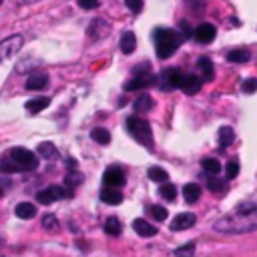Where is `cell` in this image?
<instances>
[{
  "mask_svg": "<svg viewBox=\"0 0 257 257\" xmlns=\"http://www.w3.org/2000/svg\"><path fill=\"white\" fill-rule=\"evenodd\" d=\"M225 173H227V179H235L239 175V161H229L227 163V169H225Z\"/></svg>",
  "mask_w": 257,
  "mask_h": 257,
  "instance_id": "33",
  "label": "cell"
},
{
  "mask_svg": "<svg viewBox=\"0 0 257 257\" xmlns=\"http://www.w3.org/2000/svg\"><path fill=\"white\" fill-rule=\"evenodd\" d=\"M193 255H195V243L193 241H189V243L175 249V257H193Z\"/></svg>",
  "mask_w": 257,
  "mask_h": 257,
  "instance_id": "32",
  "label": "cell"
},
{
  "mask_svg": "<svg viewBox=\"0 0 257 257\" xmlns=\"http://www.w3.org/2000/svg\"><path fill=\"white\" fill-rule=\"evenodd\" d=\"M127 128L141 145H145L147 149H153V131L151 125L141 117H128L127 119Z\"/></svg>",
  "mask_w": 257,
  "mask_h": 257,
  "instance_id": "3",
  "label": "cell"
},
{
  "mask_svg": "<svg viewBox=\"0 0 257 257\" xmlns=\"http://www.w3.org/2000/svg\"><path fill=\"white\" fill-rule=\"evenodd\" d=\"M101 199L104 201V203H109V205H119V203H123V193L119 191V189H104L103 193H101Z\"/></svg>",
  "mask_w": 257,
  "mask_h": 257,
  "instance_id": "20",
  "label": "cell"
},
{
  "mask_svg": "<svg viewBox=\"0 0 257 257\" xmlns=\"http://www.w3.org/2000/svg\"><path fill=\"white\" fill-rule=\"evenodd\" d=\"M14 213H16V217H20V219H32V217H36V207L32 203L25 201V203H18L16 205Z\"/></svg>",
  "mask_w": 257,
  "mask_h": 257,
  "instance_id": "19",
  "label": "cell"
},
{
  "mask_svg": "<svg viewBox=\"0 0 257 257\" xmlns=\"http://www.w3.org/2000/svg\"><path fill=\"white\" fill-rule=\"evenodd\" d=\"M149 213H151V217H153L155 221H165V219L169 217V213H167V209H165L163 205H153V207H149Z\"/></svg>",
  "mask_w": 257,
  "mask_h": 257,
  "instance_id": "31",
  "label": "cell"
},
{
  "mask_svg": "<svg viewBox=\"0 0 257 257\" xmlns=\"http://www.w3.org/2000/svg\"><path fill=\"white\" fill-rule=\"evenodd\" d=\"M207 189L213 191V193H223V191L227 189V183H225L223 179H219V177H209V181H207Z\"/></svg>",
  "mask_w": 257,
  "mask_h": 257,
  "instance_id": "29",
  "label": "cell"
},
{
  "mask_svg": "<svg viewBox=\"0 0 257 257\" xmlns=\"http://www.w3.org/2000/svg\"><path fill=\"white\" fill-rule=\"evenodd\" d=\"M197 67H199V71H201V77H199L201 80L211 82L213 78H215V71H213V62H211V58L201 56L199 62H197Z\"/></svg>",
  "mask_w": 257,
  "mask_h": 257,
  "instance_id": "14",
  "label": "cell"
},
{
  "mask_svg": "<svg viewBox=\"0 0 257 257\" xmlns=\"http://www.w3.org/2000/svg\"><path fill=\"white\" fill-rule=\"evenodd\" d=\"M181 45V36L171 30V28H157L155 30V47H157V56L159 58H169L171 54H175Z\"/></svg>",
  "mask_w": 257,
  "mask_h": 257,
  "instance_id": "2",
  "label": "cell"
},
{
  "mask_svg": "<svg viewBox=\"0 0 257 257\" xmlns=\"http://www.w3.org/2000/svg\"><path fill=\"white\" fill-rule=\"evenodd\" d=\"M64 181H67V185H71V187H73V185H77V183H80L82 179H80V175H73V173H71V175H69L67 179H64Z\"/></svg>",
  "mask_w": 257,
  "mask_h": 257,
  "instance_id": "39",
  "label": "cell"
},
{
  "mask_svg": "<svg viewBox=\"0 0 257 257\" xmlns=\"http://www.w3.org/2000/svg\"><path fill=\"white\" fill-rule=\"evenodd\" d=\"M153 104H155L153 99L143 93V95H139V99L135 101V111H137V113H149V111L153 109Z\"/></svg>",
  "mask_w": 257,
  "mask_h": 257,
  "instance_id": "21",
  "label": "cell"
},
{
  "mask_svg": "<svg viewBox=\"0 0 257 257\" xmlns=\"http://www.w3.org/2000/svg\"><path fill=\"white\" fill-rule=\"evenodd\" d=\"M42 225H45L47 231H56L58 229V219L54 215H45L42 217Z\"/></svg>",
  "mask_w": 257,
  "mask_h": 257,
  "instance_id": "35",
  "label": "cell"
},
{
  "mask_svg": "<svg viewBox=\"0 0 257 257\" xmlns=\"http://www.w3.org/2000/svg\"><path fill=\"white\" fill-rule=\"evenodd\" d=\"M121 51H123V54H133L135 52V49H137V36H135V32H125L123 36H121Z\"/></svg>",
  "mask_w": 257,
  "mask_h": 257,
  "instance_id": "16",
  "label": "cell"
},
{
  "mask_svg": "<svg viewBox=\"0 0 257 257\" xmlns=\"http://www.w3.org/2000/svg\"><path fill=\"white\" fill-rule=\"evenodd\" d=\"M241 91H243V93H247V95L255 93V91H257V78H247V80H243V84H241Z\"/></svg>",
  "mask_w": 257,
  "mask_h": 257,
  "instance_id": "36",
  "label": "cell"
},
{
  "mask_svg": "<svg viewBox=\"0 0 257 257\" xmlns=\"http://www.w3.org/2000/svg\"><path fill=\"white\" fill-rule=\"evenodd\" d=\"M183 78H185V75L179 71V69H169V71H165L163 73V77H161V80H163V89L165 91H173V89H179L181 87V82H183Z\"/></svg>",
  "mask_w": 257,
  "mask_h": 257,
  "instance_id": "8",
  "label": "cell"
},
{
  "mask_svg": "<svg viewBox=\"0 0 257 257\" xmlns=\"http://www.w3.org/2000/svg\"><path fill=\"white\" fill-rule=\"evenodd\" d=\"M0 171L8 175V173H18L20 169H18V165H16L14 161H6V159H4V161H0Z\"/></svg>",
  "mask_w": 257,
  "mask_h": 257,
  "instance_id": "34",
  "label": "cell"
},
{
  "mask_svg": "<svg viewBox=\"0 0 257 257\" xmlns=\"http://www.w3.org/2000/svg\"><path fill=\"white\" fill-rule=\"evenodd\" d=\"M64 197H71V189H62L58 185H51V187L36 193V201L42 205H51L56 199H64Z\"/></svg>",
  "mask_w": 257,
  "mask_h": 257,
  "instance_id": "6",
  "label": "cell"
},
{
  "mask_svg": "<svg viewBox=\"0 0 257 257\" xmlns=\"http://www.w3.org/2000/svg\"><path fill=\"white\" fill-rule=\"evenodd\" d=\"M125 4L133 14H139L143 10V0H125Z\"/></svg>",
  "mask_w": 257,
  "mask_h": 257,
  "instance_id": "37",
  "label": "cell"
},
{
  "mask_svg": "<svg viewBox=\"0 0 257 257\" xmlns=\"http://www.w3.org/2000/svg\"><path fill=\"white\" fill-rule=\"evenodd\" d=\"M215 231L227 233V235H239V233L257 231V207L245 209L241 205L237 211L219 217L217 223H215Z\"/></svg>",
  "mask_w": 257,
  "mask_h": 257,
  "instance_id": "1",
  "label": "cell"
},
{
  "mask_svg": "<svg viewBox=\"0 0 257 257\" xmlns=\"http://www.w3.org/2000/svg\"><path fill=\"white\" fill-rule=\"evenodd\" d=\"M91 139L97 141L99 145H109L111 143V133L106 131V128H103V127H97V128H93V131H91Z\"/></svg>",
  "mask_w": 257,
  "mask_h": 257,
  "instance_id": "22",
  "label": "cell"
},
{
  "mask_svg": "<svg viewBox=\"0 0 257 257\" xmlns=\"http://www.w3.org/2000/svg\"><path fill=\"white\" fill-rule=\"evenodd\" d=\"M121 229H123V225H121V221L117 217H109V219L104 221V233L106 235H113V237H117V235H121Z\"/></svg>",
  "mask_w": 257,
  "mask_h": 257,
  "instance_id": "24",
  "label": "cell"
},
{
  "mask_svg": "<svg viewBox=\"0 0 257 257\" xmlns=\"http://www.w3.org/2000/svg\"><path fill=\"white\" fill-rule=\"evenodd\" d=\"M0 197H2V187H0Z\"/></svg>",
  "mask_w": 257,
  "mask_h": 257,
  "instance_id": "42",
  "label": "cell"
},
{
  "mask_svg": "<svg viewBox=\"0 0 257 257\" xmlns=\"http://www.w3.org/2000/svg\"><path fill=\"white\" fill-rule=\"evenodd\" d=\"M193 225H195V215L193 213H179L171 221V229L173 231H185V229H191Z\"/></svg>",
  "mask_w": 257,
  "mask_h": 257,
  "instance_id": "12",
  "label": "cell"
},
{
  "mask_svg": "<svg viewBox=\"0 0 257 257\" xmlns=\"http://www.w3.org/2000/svg\"><path fill=\"white\" fill-rule=\"evenodd\" d=\"M69 167H75V169H77V161H73V159H69Z\"/></svg>",
  "mask_w": 257,
  "mask_h": 257,
  "instance_id": "41",
  "label": "cell"
},
{
  "mask_svg": "<svg viewBox=\"0 0 257 257\" xmlns=\"http://www.w3.org/2000/svg\"><path fill=\"white\" fill-rule=\"evenodd\" d=\"M38 155H42V159H51L56 155V147L52 143H40L38 145Z\"/></svg>",
  "mask_w": 257,
  "mask_h": 257,
  "instance_id": "30",
  "label": "cell"
},
{
  "mask_svg": "<svg viewBox=\"0 0 257 257\" xmlns=\"http://www.w3.org/2000/svg\"><path fill=\"white\" fill-rule=\"evenodd\" d=\"M159 193H161V197H163V199H167V201H175V197H177V187H175L173 183H163L161 189H159Z\"/></svg>",
  "mask_w": 257,
  "mask_h": 257,
  "instance_id": "28",
  "label": "cell"
},
{
  "mask_svg": "<svg viewBox=\"0 0 257 257\" xmlns=\"http://www.w3.org/2000/svg\"><path fill=\"white\" fill-rule=\"evenodd\" d=\"M10 161H14L20 171H34L38 167V161H36L34 153L28 151V149H23V147L12 149V151H10Z\"/></svg>",
  "mask_w": 257,
  "mask_h": 257,
  "instance_id": "4",
  "label": "cell"
},
{
  "mask_svg": "<svg viewBox=\"0 0 257 257\" xmlns=\"http://www.w3.org/2000/svg\"><path fill=\"white\" fill-rule=\"evenodd\" d=\"M51 104V99L49 97H36V99H30L26 103V111L30 115H36V113H42Z\"/></svg>",
  "mask_w": 257,
  "mask_h": 257,
  "instance_id": "17",
  "label": "cell"
},
{
  "mask_svg": "<svg viewBox=\"0 0 257 257\" xmlns=\"http://www.w3.org/2000/svg\"><path fill=\"white\" fill-rule=\"evenodd\" d=\"M201 78L197 77V75H187L185 78H183V82H181V91L185 93V95H197L199 93V89H201Z\"/></svg>",
  "mask_w": 257,
  "mask_h": 257,
  "instance_id": "13",
  "label": "cell"
},
{
  "mask_svg": "<svg viewBox=\"0 0 257 257\" xmlns=\"http://www.w3.org/2000/svg\"><path fill=\"white\" fill-rule=\"evenodd\" d=\"M133 229L141 235V237H153V235H157V227L151 225L149 221H145V219H135L133 221Z\"/></svg>",
  "mask_w": 257,
  "mask_h": 257,
  "instance_id": "15",
  "label": "cell"
},
{
  "mask_svg": "<svg viewBox=\"0 0 257 257\" xmlns=\"http://www.w3.org/2000/svg\"><path fill=\"white\" fill-rule=\"evenodd\" d=\"M149 179H151V181H155V183H167V171L165 169H161V167H151V169H149Z\"/></svg>",
  "mask_w": 257,
  "mask_h": 257,
  "instance_id": "27",
  "label": "cell"
},
{
  "mask_svg": "<svg viewBox=\"0 0 257 257\" xmlns=\"http://www.w3.org/2000/svg\"><path fill=\"white\" fill-rule=\"evenodd\" d=\"M183 195H185V201L187 203H197L199 197H201V187L197 183H187L183 187Z\"/></svg>",
  "mask_w": 257,
  "mask_h": 257,
  "instance_id": "18",
  "label": "cell"
},
{
  "mask_svg": "<svg viewBox=\"0 0 257 257\" xmlns=\"http://www.w3.org/2000/svg\"><path fill=\"white\" fill-rule=\"evenodd\" d=\"M153 82H155V77H153V75H149V73H137V77H133L131 80L125 84V91L133 93V91H139V89H147V87H151Z\"/></svg>",
  "mask_w": 257,
  "mask_h": 257,
  "instance_id": "7",
  "label": "cell"
},
{
  "mask_svg": "<svg viewBox=\"0 0 257 257\" xmlns=\"http://www.w3.org/2000/svg\"><path fill=\"white\" fill-rule=\"evenodd\" d=\"M201 165H203V169L207 171L209 175H217L219 171H221V163H219V159H213V157L203 159V161H201Z\"/></svg>",
  "mask_w": 257,
  "mask_h": 257,
  "instance_id": "25",
  "label": "cell"
},
{
  "mask_svg": "<svg viewBox=\"0 0 257 257\" xmlns=\"http://www.w3.org/2000/svg\"><path fill=\"white\" fill-rule=\"evenodd\" d=\"M215 34H217V30L211 23H203L193 30V36H195V40L201 42V45H209V42H213L215 40Z\"/></svg>",
  "mask_w": 257,
  "mask_h": 257,
  "instance_id": "10",
  "label": "cell"
},
{
  "mask_svg": "<svg viewBox=\"0 0 257 257\" xmlns=\"http://www.w3.org/2000/svg\"><path fill=\"white\" fill-rule=\"evenodd\" d=\"M25 45V36L23 34H12L8 38H4L0 42V64L10 60L14 54H18V51Z\"/></svg>",
  "mask_w": 257,
  "mask_h": 257,
  "instance_id": "5",
  "label": "cell"
},
{
  "mask_svg": "<svg viewBox=\"0 0 257 257\" xmlns=\"http://www.w3.org/2000/svg\"><path fill=\"white\" fill-rule=\"evenodd\" d=\"M0 4H2V0H0Z\"/></svg>",
  "mask_w": 257,
  "mask_h": 257,
  "instance_id": "43",
  "label": "cell"
},
{
  "mask_svg": "<svg viewBox=\"0 0 257 257\" xmlns=\"http://www.w3.org/2000/svg\"><path fill=\"white\" fill-rule=\"evenodd\" d=\"M47 84H49V75L42 71H36L26 78V91H42V89H47Z\"/></svg>",
  "mask_w": 257,
  "mask_h": 257,
  "instance_id": "11",
  "label": "cell"
},
{
  "mask_svg": "<svg viewBox=\"0 0 257 257\" xmlns=\"http://www.w3.org/2000/svg\"><path fill=\"white\" fill-rule=\"evenodd\" d=\"M103 181H104L106 187H111V189H117V187L125 185V173H123V169H121V167H109V169L104 171Z\"/></svg>",
  "mask_w": 257,
  "mask_h": 257,
  "instance_id": "9",
  "label": "cell"
},
{
  "mask_svg": "<svg viewBox=\"0 0 257 257\" xmlns=\"http://www.w3.org/2000/svg\"><path fill=\"white\" fill-rule=\"evenodd\" d=\"M78 6L84 10H93V8H99V0H78Z\"/></svg>",
  "mask_w": 257,
  "mask_h": 257,
  "instance_id": "38",
  "label": "cell"
},
{
  "mask_svg": "<svg viewBox=\"0 0 257 257\" xmlns=\"http://www.w3.org/2000/svg\"><path fill=\"white\" fill-rule=\"evenodd\" d=\"M181 30H183V36H187V38H189V36L193 34V30H191V26H189V25L185 23V20H183V23H181Z\"/></svg>",
  "mask_w": 257,
  "mask_h": 257,
  "instance_id": "40",
  "label": "cell"
},
{
  "mask_svg": "<svg viewBox=\"0 0 257 257\" xmlns=\"http://www.w3.org/2000/svg\"><path fill=\"white\" fill-rule=\"evenodd\" d=\"M249 58H251V52L245 51V49H235V51L227 52V60L229 62H247Z\"/></svg>",
  "mask_w": 257,
  "mask_h": 257,
  "instance_id": "23",
  "label": "cell"
},
{
  "mask_svg": "<svg viewBox=\"0 0 257 257\" xmlns=\"http://www.w3.org/2000/svg\"><path fill=\"white\" fill-rule=\"evenodd\" d=\"M233 141H235L233 128L231 127H221L219 128V143H221V147H229Z\"/></svg>",
  "mask_w": 257,
  "mask_h": 257,
  "instance_id": "26",
  "label": "cell"
}]
</instances>
